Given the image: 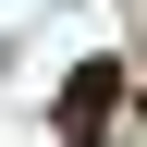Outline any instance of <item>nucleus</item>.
Returning a JSON list of instances; mask_svg holds the SVG:
<instances>
[{
	"label": "nucleus",
	"instance_id": "f257e3e1",
	"mask_svg": "<svg viewBox=\"0 0 147 147\" xmlns=\"http://www.w3.org/2000/svg\"><path fill=\"white\" fill-rule=\"evenodd\" d=\"M49 123H61V147H110V123H123V61H74L61 98H49Z\"/></svg>",
	"mask_w": 147,
	"mask_h": 147
}]
</instances>
